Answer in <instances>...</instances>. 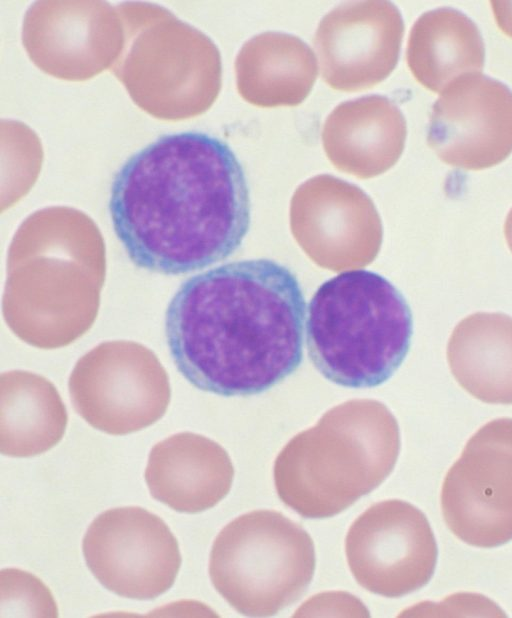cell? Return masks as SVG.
Segmentation results:
<instances>
[{
  "instance_id": "13",
  "label": "cell",
  "mask_w": 512,
  "mask_h": 618,
  "mask_svg": "<svg viewBox=\"0 0 512 618\" xmlns=\"http://www.w3.org/2000/svg\"><path fill=\"white\" fill-rule=\"evenodd\" d=\"M235 72L241 97L268 108L303 102L313 88L318 67L314 52L302 39L268 31L242 46Z\"/></svg>"
},
{
  "instance_id": "12",
  "label": "cell",
  "mask_w": 512,
  "mask_h": 618,
  "mask_svg": "<svg viewBox=\"0 0 512 618\" xmlns=\"http://www.w3.org/2000/svg\"><path fill=\"white\" fill-rule=\"evenodd\" d=\"M406 135L399 107L386 96L367 95L337 105L324 122L321 138L338 170L368 179L395 165Z\"/></svg>"
},
{
  "instance_id": "5",
  "label": "cell",
  "mask_w": 512,
  "mask_h": 618,
  "mask_svg": "<svg viewBox=\"0 0 512 618\" xmlns=\"http://www.w3.org/2000/svg\"><path fill=\"white\" fill-rule=\"evenodd\" d=\"M315 548L299 524L274 510H255L228 523L209 559L214 588L237 612L269 617L305 592L315 571Z\"/></svg>"
},
{
  "instance_id": "2",
  "label": "cell",
  "mask_w": 512,
  "mask_h": 618,
  "mask_svg": "<svg viewBox=\"0 0 512 618\" xmlns=\"http://www.w3.org/2000/svg\"><path fill=\"white\" fill-rule=\"evenodd\" d=\"M306 302L284 264L233 261L184 281L165 314L180 374L213 394L250 396L292 375L303 361Z\"/></svg>"
},
{
  "instance_id": "14",
  "label": "cell",
  "mask_w": 512,
  "mask_h": 618,
  "mask_svg": "<svg viewBox=\"0 0 512 618\" xmlns=\"http://www.w3.org/2000/svg\"><path fill=\"white\" fill-rule=\"evenodd\" d=\"M69 390L79 415L110 435L142 430L165 413L170 399L162 373H73Z\"/></svg>"
},
{
  "instance_id": "6",
  "label": "cell",
  "mask_w": 512,
  "mask_h": 618,
  "mask_svg": "<svg viewBox=\"0 0 512 618\" xmlns=\"http://www.w3.org/2000/svg\"><path fill=\"white\" fill-rule=\"evenodd\" d=\"M441 509L449 530L480 548L512 540V418L482 426L447 472Z\"/></svg>"
},
{
  "instance_id": "3",
  "label": "cell",
  "mask_w": 512,
  "mask_h": 618,
  "mask_svg": "<svg viewBox=\"0 0 512 618\" xmlns=\"http://www.w3.org/2000/svg\"><path fill=\"white\" fill-rule=\"evenodd\" d=\"M305 327L307 352L319 373L337 385L365 389L398 370L410 348L413 319L387 278L356 269L318 287Z\"/></svg>"
},
{
  "instance_id": "10",
  "label": "cell",
  "mask_w": 512,
  "mask_h": 618,
  "mask_svg": "<svg viewBox=\"0 0 512 618\" xmlns=\"http://www.w3.org/2000/svg\"><path fill=\"white\" fill-rule=\"evenodd\" d=\"M403 33L401 13L390 1L335 7L322 18L313 39L323 80L340 91L375 86L395 69Z\"/></svg>"
},
{
  "instance_id": "8",
  "label": "cell",
  "mask_w": 512,
  "mask_h": 618,
  "mask_svg": "<svg viewBox=\"0 0 512 618\" xmlns=\"http://www.w3.org/2000/svg\"><path fill=\"white\" fill-rule=\"evenodd\" d=\"M345 553L361 587L398 598L430 581L438 548L425 514L406 501L394 499L375 503L352 523Z\"/></svg>"
},
{
  "instance_id": "7",
  "label": "cell",
  "mask_w": 512,
  "mask_h": 618,
  "mask_svg": "<svg viewBox=\"0 0 512 618\" xmlns=\"http://www.w3.org/2000/svg\"><path fill=\"white\" fill-rule=\"evenodd\" d=\"M82 550L89 570L106 589L136 600L168 591L181 566L178 542L166 523L137 506L97 516L84 535Z\"/></svg>"
},
{
  "instance_id": "16",
  "label": "cell",
  "mask_w": 512,
  "mask_h": 618,
  "mask_svg": "<svg viewBox=\"0 0 512 618\" xmlns=\"http://www.w3.org/2000/svg\"><path fill=\"white\" fill-rule=\"evenodd\" d=\"M406 60L415 79L441 93L455 79L481 73L485 45L477 25L453 8L423 13L411 28Z\"/></svg>"
},
{
  "instance_id": "11",
  "label": "cell",
  "mask_w": 512,
  "mask_h": 618,
  "mask_svg": "<svg viewBox=\"0 0 512 618\" xmlns=\"http://www.w3.org/2000/svg\"><path fill=\"white\" fill-rule=\"evenodd\" d=\"M234 467L217 442L181 432L158 442L150 451L145 481L151 496L182 513L214 507L230 491Z\"/></svg>"
},
{
  "instance_id": "18",
  "label": "cell",
  "mask_w": 512,
  "mask_h": 618,
  "mask_svg": "<svg viewBox=\"0 0 512 618\" xmlns=\"http://www.w3.org/2000/svg\"><path fill=\"white\" fill-rule=\"evenodd\" d=\"M498 27L512 38V1H491Z\"/></svg>"
},
{
  "instance_id": "4",
  "label": "cell",
  "mask_w": 512,
  "mask_h": 618,
  "mask_svg": "<svg viewBox=\"0 0 512 618\" xmlns=\"http://www.w3.org/2000/svg\"><path fill=\"white\" fill-rule=\"evenodd\" d=\"M399 451V428L386 410L333 411L278 454L273 467L278 497L305 518L335 516L390 475Z\"/></svg>"
},
{
  "instance_id": "17",
  "label": "cell",
  "mask_w": 512,
  "mask_h": 618,
  "mask_svg": "<svg viewBox=\"0 0 512 618\" xmlns=\"http://www.w3.org/2000/svg\"><path fill=\"white\" fill-rule=\"evenodd\" d=\"M67 412L55 388L45 380H9L2 384L0 452L10 457L42 454L62 439Z\"/></svg>"
},
{
  "instance_id": "19",
  "label": "cell",
  "mask_w": 512,
  "mask_h": 618,
  "mask_svg": "<svg viewBox=\"0 0 512 618\" xmlns=\"http://www.w3.org/2000/svg\"><path fill=\"white\" fill-rule=\"evenodd\" d=\"M504 233H505V238H506L508 247L512 252V208L506 217Z\"/></svg>"
},
{
  "instance_id": "15",
  "label": "cell",
  "mask_w": 512,
  "mask_h": 618,
  "mask_svg": "<svg viewBox=\"0 0 512 618\" xmlns=\"http://www.w3.org/2000/svg\"><path fill=\"white\" fill-rule=\"evenodd\" d=\"M459 385L490 404H512V317L478 312L454 328L447 346Z\"/></svg>"
},
{
  "instance_id": "1",
  "label": "cell",
  "mask_w": 512,
  "mask_h": 618,
  "mask_svg": "<svg viewBox=\"0 0 512 618\" xmlns=\"http://www.w3.org/2000/svg\"><path fill=\"white\" fill-rule=\"evenodd\" d=\"M108 210L132 263L164 275L225 260L251 222L239 160L226 142L199 131L162 135L131 155L114 175Z\"/></svg>"
},
{
  "instance_id": "9",
  "label": "cell",
  "mask_w": 512,
  "mask_h": 618,
  "mask_svg": "<svg viewBox=\"0 0 512 618\" xmlns=\"http://www.w3.org/2000/svg\"><path fill=\"white\" fill-rule=\"evenodd\" d=\"M427 143L453 167L482 170L512 152V91L482 73L451 82L432 107Z\"/></svg>"
}]
</instances>
